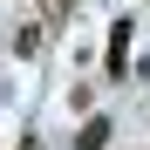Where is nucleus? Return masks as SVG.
<instances>
[{
	"label": "nucleus",
	"instance_id": "1",
	"mask_svg": "<svg viewBox=\"0 0 150 150\" xmlns=\"http://www.w3.org/2000/svg\"><path fill=\"white\" fill-rule=\"evenodd\" d=\"M130 34H137V21L123 14L116 28H109V75H123V68H130Z\"/></svg>",
	"mask_w": 150,
	"mask_h": 150
},
{
	"label": "nucleus",
	"instance_id": "3",
	"mask_svg": "<svg viewBox=\"0 0 150 150\" xmlns=\"http://www.w3.org/2000/svg\"><path fill=\"white\" fill-rule=\"evenodd\" d=\"M41 14H48V21H62V14H68V0H41Z\"/></svg>",
	"mask_w": 150,
	"mask_h": 150
},
{
	"label": "nucleus",
	"instance_id": "2",
	"mask_svg": "<svg viewBox=\"0 0 150 150\" xmlns=\"http://www.w3.org/2000/svg\"><path fill=\"white\" fill-rule=\"evenodd\" d=\"M82 150H109V116H89L82 123Z\"/></svg>",
	"mask_w": 150,
	"mask_h": 150
}]
</instances>
